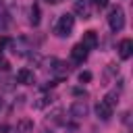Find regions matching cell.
Segmentation results:
<instances>
[{"mask_svg":"<svg viewBox=\"0 0 133 133\" xmlns=\"http://www.w3.org/2000/svg\"><path fill=\"white\" fill-rule=\"evenodd\" d=\"M73 27H75V17L66 12V15H60V19H58V23L54 27V33L60 35V37H69Z\"/></svg>","mask_w":133,"mask_h":133,"instance_id":"cell-1","label":"cell"},{"mask_svg":"<svg viewBox=\"0 0 133 133\" xmlns=\"http://www.w3.org/2000/svg\"><path fill=\"white\" fill-rule=\"evenodd\" d=\"M108 25L112 31H121L125 27V10L121 6H112L108 12Z\"/></svg>","mask_w":133,"mask_h":133,"instance_id":"cell-2","label":"cell"},{"mask_svg":"<svg viewBox=\"0 0 133 133\" xmlns=\"http://www.w3.org/2000/svg\"><path fill=\"white\" fill-rule=\"evenodd\" d=\"M87 104L83 102V100H77V102H73L71 104V108H69V112H71V116H75V118H83V116H87Z\"/></svg>","mask_w":133,"mask_h":133,"instance_id":"cell-3","label":"cell"},{"mask_svg":"<svg viewBox=\"0 0 133 133\" xmlns=\"http://www.w3.org/2000/svg\"><path fill=\"white\" fill-rule=\"evenodd\" d=\"M131 54H133V39H129V37L121 39V44H118V56L123 60H127V58H131Z\"/></svg>","mask_w":133,"mask_h":133,"instance_id":"cell-4","label":"cell"},{"mask_svg":"<svg viewBox=\"0 0 133 133\" xmlns=\"http://www.w3.org/2000/svg\"><path fill=\"white\" fill-rule=\"evenodd\" d=\"M96 114H98V118H102V121H108V118L112 116V106H108L104 100H100V102L96 104Z\"/></svg>","mask_w":133,"mask_h":133,"instance_id":"cell-5","label":"cell"},{"mask_svg":"<svg viewBox=\"0 0 133 133\" xmlns=\"http://www.w3.org/2000/svg\"><path fill=\"white\" fill-rule=\"evenodd\" d=\"M81 44H83L87 50H94V48L98 46V33H96L94 29L85 31V33H83V39H81Z\"/></svg>","mask_w":133,"mask_h":133,"instance_id":"cell-6","label":"cell"},{"mask_svg":"<svg viewBox=\"0 0 133 133\" xmlns=\"http://www.w3.org/2000/svg\"><path fill=\"white\" fill-rule=\"evenodd\" d=\"M71 58H73L75 62H83V60L87 58V48H85L83 44L73 46V48H71Z\"/></svg>","mask_w":133,"mask_h":133,"instance_id":"cell-7","label":"cell"},{"mask_svg":"<svg viewBox=\"0 0 133 133\" xmlns=\"http://www.w3.org/2000/svg\"><path fill=\"white\" fill-rule=\"evenodd\" d=\"M17 79H19V83H23V85H33L35 75H33V71H29V69H19Z\"/></svg>","mask_w":133,"mask_h":133,"instance_id":"cell-8","label":"cell"},{"mask_svg":"<svg viewBox=\"0 0 133 133\" xmlns=\"http://www.w3.org/2000/svg\"><path fill=\"white\" fill-rule=\"evenodd\" d=\"M31 129H33V121H29V118L19 121V125H17V131L19 133H31Z\"/></svg>","mask_w":133,"mask_h":133,"instance_id":"cell-9","label":"cell"},{"mask_svg":"<svg viewBox=\"0 0 133 133\" xmlns=\"http://www.w3.org/2000/svg\"><path fill=\"white\" fill-rule=\"evenodd\" d=\"M75 10H77L79 15H83V19L89 17V12H87V4H85V2H75Z\"/></svg>","mask_w":133,"mask_h":133,"instance_id":"cell-10","label":"cell"},{"mask_svg":"<svg viewBox=\"0 0 133 133\" xmlns=\"http://www.w3.org/2000/svg\"><path fill=\"white\" fill-rule=\"evenodd\" d=\"M31 23L33 25H39V6L37 4L31 6Z\"/></svg>","mask_w":133,"mask_h":133,"instance_id":"cell-11","label":"cell"},{"mask_svg":"<svg viewBox=\"0 0 133 133\" xmlns=\"http://www.w3.org/2000/svg\"><path fill=\"white\" fill-rule=\"evenodd\" d=\"M104 102H106L108 106H112V108H114V104L118 102V96H116V91H110V94L104 98Z\"/></svg>","mask_w":133,"mask_h":133,"instance_id":"cell-12","label":"cell"},{"mask_svg":"<svg viewBox=\"0 0 133 133\" xmlns=\"http://www.w3.org/2000/svg\"><path fill=\"white\" fill-rule=\"evenodd\" d=\"M8 23H10L8 12H0V31H4V29L8 27Z\"/></svg>","mask_w":133,"mask_h":133,"instance_id":"cell-13","label":"cell"},{"mask_svg":"<svg viewBox=\"0 0 133 133\" xmlns=\"http://www.w3.org/2000/svg\"><path fill=\"white\" fill-rule=\"evenodd\" d=\"M79 81H81V83L91 81V73H89V71H81V73H79Z\"/></svg>","mask_w":133,"mask_h":133,"instance_id":"cell-14","label":"cell"},{"mask_svg":"<svg viewBox=\"0 0 133 133\" xmlns=\"http://www.w3.org/2000/svg\"><path fill=\"white\" fill-rule=\"evenodd\" d=\"M8 66H10V64H8V60L2 56V50H0V69H2V71H6Z\"/></svg>","mask_w":133,"mask_h":133,"instance_id":"cell-15","label":"cell"},{"mask_svg":"<svg viewBox=\"0 0 133 133\" xmlns=\"http://www.w3.org/2000/svg\"><path fill=\"white\" fill-rule=\"evenodd\" d=\"M94 2V6H98V8H106L108 6V0H91Z\"/></svg>","mask_w":133,"mask_h":133,"instance_id":"cell-16","label":"cell"},{"mask_svg":"<svg viewBox=\"0 0 133 133\" xmlns=\"http://www.w3.org/2000/svg\"><path fill=\"white\" fill-rule=\"evenodd\" d=\"M6 44H10V39H8V37H0V50H2Z\"/></svg>","mask_w":133,"mask_h":133,"instance_id":"cell-17","label":"cell"},{"mask_svg":"<svg viewBox=\"0 0 133 133\" xmlns=\"http://www.w3.org/2000/svg\"><path fill=\"white\" fill-rule=\"evenodd\" d=\"M46 2H52V4H58L60 0H46Z\"/></svg>","mask_w":133,"mask_h":133,"instance_id":"cell-18","label":"cell"},{"mask_svg":"<svg viewBox=\"0 0 133 133\" xmlns=\"http://www.w3.org/2000/svg\"><path fill=\"white\" fill-rule=\"evenodd\" d=\"M42 133H52V131H42Z\"/></svg>","mask_w":133,"mask_h":133,"instance_id":"cell-19","label":"cell"}]
</instances>
